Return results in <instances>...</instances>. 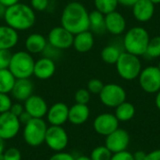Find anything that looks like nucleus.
<instances>
[{"instance_id": "nucleus-1", "label": "nucleus", "mask_w": 160, "mask_h": 160, "mask_svg": "<svg viewBox=\"0 0 160 160\" xmlns=\"http://www.w3.org/2000/svg\"><path fill=\"white\" fill-rule=\"evenodd\" d=\"M61 25L73 35L89 30V12L84 5L78 1L67 4L61 14Z\"/></svg>"}, {"instance_id": "nucleus-2", "label": "nucleus", "mask_w": 160, "mask_h": 160, "mask_svg": "<svg viewBox=\"0 0 160 160\" xmlns=\"http://www.w3.org/2000/svg\"><path fill=\"white\" fill-rule=\"evenodd\" d=\"M4 20L7 25L17 32L26 31L34 26L36 22V13L29 5L19 2L7 8Z\"/></svg>"}, {"instance_id": "nucleus-3", "label": "nucleus", "mask_w": 160, "mask_h": 160, "mask_svg": "<svg viewBox=\"0 0 160 160\" xmlns=\"http://www.w3.org/2000/svg\"><path fill=\"white\" fill-rule=\"evenodd\" d=\"M150 40L148 32L141 26L129 29L124 38V47L127 52L136 56L144 55Z\"/></svg>"}, {"instance_id": "nucleus-4", "label": "nucleus", "mask_w": 160, "mask_h": 160, "mask_svg": "<svg viewBox=\"0 0 160 160\" xmlns=\"http://www.w3.org/2000/svg\"><path fill=\"white\" fill-rule=\"evenodd\" d=\"M35 60L26 51H18L12 53L8 69L16 79H29L33 75Z\"/></svg>"}, {"instance_id": "nucleus-5", "label": "nucleus", "mask_w": 160, "mask_h": 160, "mask_svg": "<svg viewBox=\"0 0 160 160\" xmlns=\"http://www.w3.org/2000/svg\"><path fill=\"white\" fill-rule=\"evenodd\" d=\"M48 126L43 118H32L23 126L24 142L31 147H38L44 143Z\"/></svg>"}, {"instance_id": "nucleus-6", "label": "nucleus", "mask_w": 160, "mask_h": 160, "mask_svg": "<svg viewBox=\"0 0 160 160\" xmlns=\"http://www.w3.org/2000/svg\"><path fill=\"white\" fill-rule=\"evenodd\" d=\"M115 65L119 76L126 81L137 79L142 71V63L138 56L127 52L121 53Z\"/></svg>"}, {"instance_id": "nucleus-7", "label": "nucleus", "mask_w": 160, "mask_h": 160, "mask_svg": "<svg viewBox=\"0 0 160 160\" xmlns=\"http://www.w3.org/2000/svg\"><path fill=\"white\" fill-rule=\"evenodd\" d=\"M44 142L53 152H61L68 144V135L62 126H50L47 128Z\"/></svg>"}, {"instance_id": "nucleus-8", "label": "nucleus", "mask_w": 160, "mask_h": 160, "mask_svg": "<svg viewBox=\"0 0 160 160\" xmlns=\"http://www.w3.org/2000/svg\"><path fill=\"white\" fill-rule=\"evenodd\" d=\"M99 98L105 106L116 108L118 105L126 101L127 93L121 85L116 83H108L104 84L103 89L99 93Z\"/></svg>"}, {"instance_id": "nucleus-9", "label": "nucleus", "mask_w": 160, "mask_h": 160, "mask_svg": "<svg viewBox=\"0 0 160 160\" xmlns=\"http://www.w3.org/2000/svg\"><path fill=\"white\" fill-rule=\"evenodd\" d=\"M139 82L144 92L149 94L158 93L160 90V69L154 66L142 69L139 75Z\"/></svg>"}, {"instance_id": "nucleus-10", "label": "nucleus", "mask_w": 160, "mask_h": 160, "mask_svg": "<svg viewBox=\"0 0 160 160\" xmlns=\"http://www.w3.org/2000/svg\"><path fill=\"white\" fill-rule=\"evenodd\" d=\"M74 35L62 25L52 28L48 34V43L58 50H67L72 47Z\"/></svg>"}, {"instance_id": "nucleus-11", "label": "nucleus", "mask_w": 160, "mask_h": 160, "mask_svg": "<svg viewBox=\"0 0 160 160\" xmlns=\"http://www.w3.org/2000/svg\"><path fill=\"white\" fill-rule=\"evenodd\" d=\"M21 126L18 117L10 112L0 113V137L3 140L8 141L15 138L21 129Z\"/></svg>"}, {"instance_id": "nucleus-12", "label": "nucleus", "mask_w": 160, "mask_h": 160, "mask_svg": "<svg viewBox=\"0 0 160 160\" xmlns=\"http://www.w3.org/2000/svg\"><path fill=\"white\" fill-rule=\"evenodd\" d=\"M129 142H130V137L128 131L118 128L116 130L106 136L105 146L112 154H116L126 151L128 149Z\"/></svg>"}, {"instance_id": "nucleus-13", "label": "nucleus", "mask_w": 160, "mask_h": 160, "mask_svg": "<svg viewBox=\"0 0 160 160\" xmlns=\"http://www.w3.org/2000/svg\"><path fill=\"white\" fill-rule=\"evenodd\" d=\"M93 127L98 134L106 137L119 128V121L114 114L105 112L95 118Z\"/></svg>"}, {"instance_id": "nucleus-14", "label": "nucleus", "mask_w": 160, "mask_h": 160, "mask_svg": "<svg viewBox=\"0 0 160 160\" xmlns=\"http://www.w3.org/2000/svg\"><path fill=\"white\" fill-rule=\"evenodd\" d=\"M24 110L33 118H43L48 112V104L43 98L38 95H32L23 102Z\"/></svg>"}, {"instance_id": "nucleus-15", "label": "nucleus", "mask_w": 160, "mask_h": 160, "mask_svg": "<svg viewBox=\"0 0 160 160\" xmlns=\"http://www.w3.org/2000/svg\"><path fill=\"white\" fill-rule=\"evenodd\" d=\"M69 107L63 102H56L47 112V120L51 126H63L68 121Z\"/></svg>"}, {"instance_id": "nucleus-16", "label": "nucleus", "mask_w": 160, "mask_h": 160, "mask_svg": "<svg viewBox=\"0 0 160 160\" xmlns=\"http://www.w3.org/2000/svg\"><path fill=\"white\" fill-rule=\"evenodd\" d=\"M55 70V62L50 58L43 56L35 61L33 75L38 80H48L54 75Z\"/></svg>"}, {"instance_id": "nucleus-17", "label": "nucleus", "mask_w": 160, "mask_h": 160, "mask_svg": "<svg viewBox=\"0 0 160 160\" xmlns=\"http://www.w3.org/2000/svg\"><path fill=\"white\" fill-rule=\"evenodd\" d=\"M33 91L34 85L30 79H16L10 94L18 102H24L33 95Z\"/></svg>"}, {"instance_id": "nucleus-18", "label": "nucleus", "mask_w": 160, "mask_h": 160, "mask_svg": "<svg viewBox=\"0 0 160 160\" xmlns=\"http://www.w3.org/2000/svg\"><path fill=\"white\" fill-rule=\"evenodd\" d=\"M105 24L106 30L116 36L123 34L127 26L124 16L116 10L105 15Z\"/></svg>"}, {"instance_id": "nucleus-19", "label": "nucleus", "mask_w": 160, "mask_h": 160, "mask_svg": "<svg viewBox=\"0 0 160 160\" xmlns=\"http://www.w3.org/2000/svg\"><path fill=\"white\" fill-rule=\"evenodd\" d=\"M132 11L137 21L148 22L154 16L155 5L150 0H139L132 6Z\"/></svg>"}, {"instance_id": "nucleus-20", "label": "nucleus", "mask_w": 160, "mask_h": 160, "mask_svg": "<svg viewBox=\"0 0 160 160\" xmlns=\"http://www.w3.org/2000/svg\"><path fill=\"white\" fill-rule=\"evenodd\" d=\"M95 44L94 35L90 30H86L74 35L72 47L78 52H87L92 50Z\"/></svg>"}, {"instance_id": "nucleus-21", "label": "nucleus", "mask_w": 160, "mask_h": 160, "mask_svg": "<svg viewBox=\"0 0 160 160\" xmlns=\"http://www.w3.org/2000/svg\"><path fill=\"white\" fill-rule=\"evenodd\" d=\"M90 116V110L87 105L75 103L69 108L68 121L75 126L84 124Z\"/></svg>"}, {"instance_id": "nucleus-22", "label": "nucleus", "mask_w": 160, "mask_h": 160, "mask_svg": "<svg viewBox=\"0 0 160 160\" xmlns=\"http://www.w3.org/2000/svg\"><path fill=\"white\" fill-rule=\"evenodd\" d=\"M19 41V35L16 30L5 24L0 25V50H11Z\"/></svg>"}, {"instance_id": "nucleus-23", "label": "nucleus", "mask_w": 160, "mask_h": 160, "mask_svg": "<svg viewBox=\"0 0 160 160\" xmlns=\"http://www.w3.org/2000/svg\"><path fill=\"white\" fill-rule=\"evenodd\" d=\"M47 44H48L47 38H45L42 34L39 33L30 34L24 41L26 52H28L31 54L42 53Z\"/></svg>"}, {"instance_id": "nucleus-24", "label": "nucleus", "mask_w": 160, "mask_h": 160, "mask_svg": "<svg viewBox=\"0 0 160 160\" xmlns=\"http://www.w3.org/2000/svg\"><path fill=\"white\" fill-rule=\"evenodd\" d=\"M89 30L96 34H103L106 31L105 15L97 9L89 13Z\"/></svg>"}, {"instance_id": "nucleus-25", "label": "nucleus", "mask_w": 160, "mask_h": 160, "mask_svg": "<svg viewBox=\"0 0 160 160\" xmlns=\"http://www.w3.org/2000/svg\"><path fill=\"white\" fill-rule=\"evenodd\" d=\"M135 112H136V110H135L134 105L131 104L130 102L124 101L123 103H121L115 108L114 115L116 116L119 122L120 121L127 122V121L131 120L134 117Z\"/></svg>"}, {"instance_id": "nucleus-26", "label": "nucleus", "mask_w": 160, "mask_h": 160, "mask_svg": "<svg viewBox=\"0 0 160 160\" xmlns=\"http://www.w3.org/2000/svg\"><path fill=\"white\" fill-rule=\"evenodd\" d=\"M16 78L8 68L0 69V93L9 94L14 86Z\"/></svg>"}, {"instance_id": "nucleus-27", "label": "nucleus", "mask_w": 160, "mask_h": 160, "mask_svg": "<svg viewBox=\"0 0 160 160\" xmlns=\"http://www.w3.org/2000/svg\"><path fill=\"white\" fill-rule=\"evenodd\" d=\"M123 52H121V50L114 45H108L105 48H103V50L101 51V58L102 60L110 65H113L116 64L117 60L119 59L121 53Z\"/></svg>"}, {"instance_id": "nucleus-28", "label": "nucleus", "mask_w": 160, "mask_h": 160, "mask_svg": "<svg viewBox=\"0 0 160 160\" xmlns=\"http://www.w3.org/2000/svg\"><path fill=\"white\" fill-rule=\"evenodd\" d=\"M94 4L97 10L106 15L108 13L116 10V8L118 6V1L117 0H94Z\"/></svg>"}, {"instance_id": "nucleus-29", "label": "nucleus", "mask_w": 160, "mask_h": 160, "mask_svg": "<svg viewBox=\"0 0 160 160\" xmlns=\"http://www.w3.org/2000/svg\"><path fill=\"white\" fill-rule=\"evenodd\" d=\"M112 153L105 146H98L94 148L90 154V158L92 160H111Z\"/></svg>"}, {"instance_id": "nucleus-30", "label": "nucleus", "mask_w": 160, "mask_h": 160, "mask_svg": "<svg viewBox=\"0 0 160 160\" xmlns=\"http://www.w3.org/2000/svg\"><path fill=\"white\" fill-rule=\"evenodd\" d=\"M145 54L149 58L160 57V36L150 38Z\"/></svg>"}, {"instance_id": "nucleus-31", "label": "nucleus", "mask_w": 160, "mask_h": 160, "mask_svg": "<svg viewBox=\"0 0 160 160\" xmlns=\"http://www.w3.org/2000/svg\"><path fill=\"white\" fill-rule=\"evenodd\" d=\"M74 98H75L76 103L87 105L91 99V93L87 89L81 88V89L76 91Z\"/></svg>"}, {"instance_id": "nucleus-32", "label": "nucleus", "mask_w": 160, "mask_h": 160, "mask_svg": "<svg viewBox=\"0 0 160 160\" xmlns=\"http://www.w3.org/2000/svg\"><path fill=\"white\" fill-rule=\"evenodd\" d=\"M0 160H22V154L19 149L9 147L5 150Z\"/></svg>"}, {"instance_id": "nucleus-33", "label": "nucleus", "mask_w": 160, "mask_h": 160, "mask_svg": "<svg viewBox=\"0 0 160 160\" xmlns=\"http://www.w3.org/2000/svg\"><path fill=\"white\" fill-rule=\"evenodd\" d=\"M103 87H104V83L99 79H91L87 83V90L91 94H95V95H99Z\"/></svg>"}, {"instance_id": "nucleus-34", "label": "nucleus", "mask_w": 160, "mask_h": 160, "mask_svg": "<svg viewBox=\"0 0 160 160\" xmlns=\"http://www.w3.org/2000/svg\"><path fill=\"white\" fill-rule=\"evenodd\" d=\"M12 53L10 50H0V69L8 68Z\"/></svg>"}, {"instance_id": "nucleus-35", "label": "nucleus", "mask_w": 160, "mask_h": 160, "mask_svg": "<svg viewBox=\"0 0 160 160\" xmlns=\"http://www.w3.org/2000/svg\"><path fill=\"white\" fill-rule=\"evenodd\" d=\"M12 105V100L8 94L0 93V113L9 112Z\"/></svg>"}, {"instance_id": "nucleus-36", "label": "nucleus", "mask_w": 160, "mask_h": 160, "mask_svg": "<svg viewBox=\"0 0 160 160\" xmlns=\"http://www.w3.org/2000/svg\"><path fill=\"white\" fill-rule=\"evenodd\" d=\"M60 52H61V50H58L48 43L47 46L45 47L44 51L42 52V54L44 57L50 58L54 61L55 59H57L60 56Z\"/></svg>"}, {"instance_id": "nucleus-37", "label": "nucleus", "mask_w": 160, "mask_h": 160, "mask_svg": "<svg viewBox=\"0 0 160 160\" xmlns=\"http://www.w3.org/2000/svg\"><path fill=\"white\" fill-rule=\"evenodd\" d=\"M50 0H30V7L35 11H44L49 7Z\"/></svg>"}, {"instance_id": "nucleus-38", "label": "nucleus", "mask_w": 160, "mask_h": 160, "mask_svg": "<svg viewBox=\"0 0 160 160\" xmlns=\"http://www.w3.org/2000/svg\"><path fill=\"white\" fill-rule=\"evenodd\" d=\"M49 160H75V158L67 152L61 151V152H55Z\"/></svg>"}, {"instance_id": "nucleus-39", "label": "nucleus", "mask_w": 160, "mask_h": 160, "mask_svg": "<svg viewBox=\"0 0 160 160\" xmlns=\"http://www.w3.org/2000/svg\"><path fill=\"white\" fill-rule=\"evenodd\" d=\"M111 160H134V158H133L132 154L126 150L120 153L112 154Z\"/></svg>"}, {"instance_id": "nucleus-40", "label": "nucleus", "mask_w": 160, "mask_h": 160, "mask_svg": "<svg viewBox=\"0 0 160 160\" xmlns=\"http://www.w3.org/2000/svg\"><path fill=\"white\" fill-rule=\"evenodd\" d=\"M9 112L14 114L15 116L19 117L23 112H24V107L23 105L21 103V102H16V103H12L11 107H10V110Z\"/></svg>"}, {"instance_id": "nucleus-41", "label": "nucleus", "mask_w": 160, "mask_h": 160, "mask_svg": "<svg viewBox=\"0 0 160 160\" xmlns=\"http://www.w3.org/2000/svg\"><path fill=\"white\" fill-rule=\"evenodd\" d=\"M32 118H33V117H32V116H31V115H30V114H29L25 110H24V112H22V113L18 117V119H19V121H20L21 125H23V126H24V125H26V124H27V123H28Z\"/></svg>"}, {"instance_id": "nucleus-42", "label": "nucleus", "mask_w": 160, "mask_h": 160, "mask_svg": "<svg viewBox=\"0 0 160 160\" xmlns=\"http://www.w3.org/2000/svg\"><path fill=\"white\" fill-rule=\"evenodd\" d=\"M144 160H160V149L154 150L148 153Z\"/></svg>"}, {"instance_id": "nucleus-43", "label": "nucleus", "mask_w": 160, "mask_h": 160, "mask_svg": "<svg viewBox=\"0 0 160 160\" xmlns=\"http://www.w3.org/2000/svg\"><path fill=\"white\" fill-rule=\"evenodd\" d=\"M146 153L144 151H136L134 154H132L134 160H144L146 158Z\"/></svg>"}, {"instance_id": "nucleus-44", "label": "nucleus", "mask_w": 160, "mask_h": 160, "mask_svg": "<svg viewBox=\"0 0 160 160\" xmlns=\"http://www.w3.org/2000/svg\"><path fill=\"white\" fill-rule=\"evenodd\" d=\"M118 4H121L126 7H132L134 4H136L139 0H117Z\"/></svg>"}, {"instance_id": "nucleus-45", "label": "nucleus", "mask_w": 160, "mask_h": 160, "mask_svg": "<svg viewBox=\"0 0 160 160\" xmlns=\"http://www.w3.org/2000/svg\"><path fill=\"white\" fill-rule=\"evenodd\" d=\"M19 2H20V0H0V3L3 4L6 8L11 7V6H13Z\"/></svg>"}, {"instance_id": "nucleus-46", "label": "nucleus", "mask_w": 160, "mask_h": 160, "mask_svg": "<svg viewBox=\"0 0 160 160\" xmlns=\"http://www.w3.org/2000/svg\"><path fill=\"white\" fill-rule=\"evenodd\" d=\"M5 140H3L1 137H0V158H1V157H2V155L4 154V152H5V150H6V148H5Z\"/></svg>"}, {"instance_id": "nucleus-47", "label": "nucleus", "mask_w": 160, "mask_h": 160, "mask_svg": "<svg viewBox=\"0 0 160 160\" xmlns=\"http://www.w3.org/2000/svg\"><path fill=\"white\" fill-rule=\"evenodd\" d=\"M6 9L7 8L0 3V18H4V15H5V12H6Z\"/></svg>"}, {"instance_id": "nucleus-48", "label": "nucleus", "mask_w": 160, "mask_h": 160, "mask_svg": "<svg viewBox=\"0 0 160 160\" xmlns=\"http://www.w3.org/2000/svg\"><path fill=\"white\" fill-rule=\"evenodd\" d=\"M156 105H157V108L160 111V90L157 93V97H156Z\"/></svg>"}, {"instance_id": "nucleus-49", "label": "nucleus", "mask_w": 160, "mask_h": 160, "mask_svg": "<svg viewBox=\"0 0 160 160\" xmlns=\"http://www.w3.org/2000/svg\"><path fill=\"white\" fill-rule=\"evenodd\" d=\"M75 160H92L90 158V157H86V156H81L77 158H75Z\"/></svg>"}, {"instance_id": "nucleus-50", "label": "nucleus", "mask_w": 160, "mask_h": 160, "mask_svg": "<svg viewBox=\"0 0 160 160\" xmlns=\"http://www.w3.org/2000/svg\"><path fill=\"white\" fill-rule=\"evenodd\" d=\"M154 5H157V4H159L160 3V0H150Z\"/></svg>"}, {"instance_id": "nucleus-51", "label": "nucleus", "mask_w": 160, "mask_h": 160, "mask_svg": "<svg viewBox=\"0 0 160 160\" xmlns=\"http://www.w3.org/2000/svg\"><path fill=\"white\" fill-rule=\"evenodd\" d=\"M158 68L160 69V62H159V64H158Z\"/></svg>"}]
</instances>
